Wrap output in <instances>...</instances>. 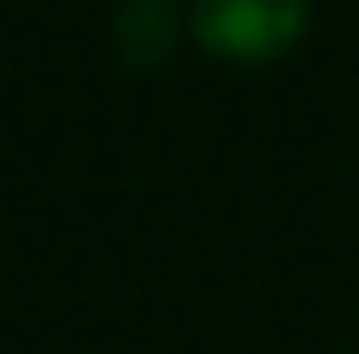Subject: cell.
Listing matches in <instances>:
<instances>
[{
  "instance_id": "cell-1",
  "label": "cell",
  "mask_w": 359,
  "mask_h": 354,
  "mask_svg": "<svg viewBox=\"0 0 359 354\" xmlns=\"http://www.w3.org/2000/svg\"><path fill=\"white\" fill-rule=\"evenodd\" d=\"M301 24H306V0H201V12H194V36L242 65L277 59L301 36Z\"/></svg>"
}]
</instances>
